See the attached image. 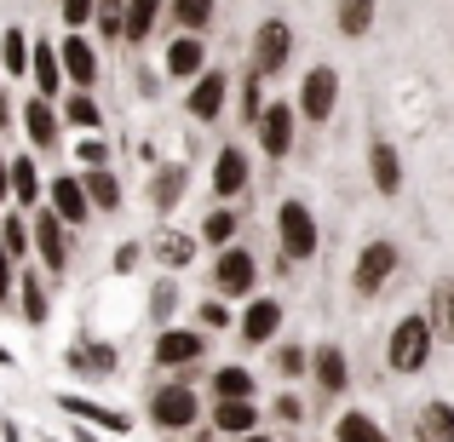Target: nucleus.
Here are the masks:
<instances>
[{
  "label": "nucleus",
  "instance_id": "nucleus-37",
  "mask_svg": "<svg viewBox=\"0 0 454 442\" xmlns=\"http://www.w3.org/2000/svg\"><path fill=\"white\" fill-rule=\"evenodd\" d=\"M333 442H391V437L374 425V414L351 408V414H340V420H333Z\"/></svg>",
  "mask_w": 454,
  "mask_h": 442
},
{
  "label": "nucleus",
  "instance_id": "nucleus-8",
  "mask_svg": "<svg viewBox=\"0 0 454 442\" xmlns=\"http://www.w3.org/2000/svg\"><path fill=\"white\" fill-rule=\"evenodd\" d=\"M254 288H259V259L242 242L219 247L213 253V293L219 299H254Z\"/></svg>",
  "mask_w": 454,
  "mask_h": 442
},
{
  "label": "nucleus",
  "instance_id": "nucleus-19",
  "mask_svg": "<svg viewBox=\"0 0 454 442\" xmlns=\"http://www.w3.org/2000/svg\"><path fill=\"white\" fill-rule=\"evenodd\" d=\"M46 207L58 213V219L69 224V230H81L87 219H98L87 201V184H81V173H52V184H46Z\"/></svg>",
  "mask_w": 454,
  "mask_h": 442
},
{
  "label": "nucleus",
  "instance_id": "nucleus-34",
  "mask_svg": "<svg viewBox=\"0 0 454 442\" xmlns=\"http://www.w3.org/2000/svg\"><path fill=\"white\" fill-rule=\"evenodd\" d=\"M167 18L184 35H207L213 18H219V0H167Z\"/></svg>",
  "mask_w": 454,
  "mask_h": 442
},
{
  "label": "nucleus",
  "instance_id": "nucleus-24",
  "mask_svg": "<svg viewBox=\"0 0 454 442\" xmlns=\"http://www.w3.org/2000/svg\"><path fill=\"white\" fill-rule=\"evenodd\" d=\"M18 316L29 328L52 322V288H46V270H18Z\"/></svg>",
  "mask_w": 454,
  "mask_h": 442
},
{
  "label": "nucleus",
  "instance_id": "nucleus-23",
  "mask_svg": "<svg viewBox=\"0 0 454 442\" xmlns=\"http://www.w3.org/2000/svg\"><path fill=\"white\" fill-rule=\"evenodd\" d=\"M29 81H35V92H41V98H64V58H58V46L52 41H29Z\"/></svg>",
  "mask_w": 454,
  "mask_h": 442
},
{
  "label": "nucleus",
  "instance_id": "nucleus-39",
  "mask_svg": "<svg viewBox=\"0 0 454 442\" xmlns=\"http://www.w3.org/2000/svg\"><path fill=\"white\" fill-rule=\"evenodd\" d=\"M420 442H454V408L449 402H426L420 408Z\"/></svg>",
  "mask_w": 454,
  "mask_h": 442
},
{
  "label": "nucleus",
  "instance_id": "nucleus-45",
  "mask_svg": "<svg viewBox=\"0 0 454 442\" xmlns=\"http://www.w3.org/2000/svg\"><path fill=\"white\" fill-rule=\"evenodd\" d=\"M145 259H150L145 236H127V242H121V247H115V253H110V270H115V276H133V270L145 265Z\"/></svg>",
  "mask_w": 454,
  "mask_h": 442
},
{
  "label": "nucleus",
  "instance_id": "nucleus-18",
  "mask_svg": "<svg viewBox=\"0 0 454 442\" xmlns=\"http://www.w3.org/2000/svg\"><path fill=\"white\" fill-rule=\"evenodd\" d=\"M58 58H64V81H69V87H81V92H92V87H98L104 58H98V46H92L81 29H69L64 41H58Z\"/></svg>",
  "mask_w": 454,
  "mask_h": 442
},
{
  "label": "nucleus",
  "instance_id": "nucleus-55",
  "mask_svg": "<svg viewBox=\"0 0 454 442\" xmlns=\"http://www.w3.org/2000/svg\"><path fill=\"white\" fill-rule=\"evenodd\" d=\"M224 442H270L265 431H247V437H224Z\"/></svg>",
  "mask_w": 454,
  "mask_h": 442
},
{
  "label": "nucleus",
  "instance_id": "nucleus-14",
  "mask_svg": "<svg viewBox=\"0 0 454 442\" xmlns=\"http://www.w3.org/2000/svg\"><path fill=\"white\" fill-rule=\"evenodd\" d=\"M254 133H259V150H265L270 161H282V155H294V133H300V110H294L288 98H270V104H265V115L254 121Z\"/></svg>",
  "mask_w": 454,
  "mask_h": 442
},
{
  "label": "nucleus",
  "instance_id": "nucleus-29",
  "mask_svg": "<svg viewBox=\"0 0 454 442\" xmlns=\"http://www.w3.org/2000/svg\"><path fill=\"white\" fill-rule=\"evenodd\" d=\"M167 18V0H127V23H121V46H145L155 35V23Z\"/></svg>",
  "mask_w": 454,
  "mask_h": 442
},
{
  "label": "nucleus",
  "instance_id": "nucleus-11",
  "mask_svg": "<svg viewBox=\"0 0 454 442\" xmlns=\"http://www.w3.org/2000/svg\"><path fill=\"white\" fill-rule=\"evenodd\" d=\"M224 104H231V75L207 64V69H201V75L184 87V115H190L196 127H213V121L224 115Z\"/></svg>",
  "mask_w": 454,
  "mask_h": 442
},
{
  "label": "nucleus",
  "instance_id": "nucleus-3",
  "mask_svg": "<svg viewBox=\"0 0 454 442\" xmlns=\"http://www.w3.org/2000/svg\"><path fill=\"white\" fill-rule=\"evenodd\" d=\"M277 247H282V259H288V265H305V259H317V247H322L317 213H310L300 196H288L277 207Z\"/></svg>",
  "mask_w": 454,
  "mask_h": 442
},
{
  "label": "nucleus",
  "instance_id": "nucleus-32",
  "mask_svg": "<svg viewBox=\"0 0 454 442\" xmlns=\"http://www.w3.org/2000/svg\"><path fill=\"white\" fill-rule=\"evenodd\" d=\"M207 391H213V402H254L259 385H254V374H247L242 362H224L219 374L207 379Z\"/></svg>",
  "mask_w": 454,
  "mask_h": 442
},
{
  "label": "nucleus",
  "instance_id": "nucleus-52",
  "mask_svg": "<svg viewBox=\"0 0 454 442\" xmlns=\"http://www.w3.org/2000/svg\"><path fill=\"white\" fill-rule=\"evenodd\" d=\"M6 201H12V184H6V150H0V213H6Z\"/></svg>",
  "mask_w": 454,
  "mask_h": 442
},
{
  "label": "nucleus",
  "instance_id": "nucleus-16",
  "mask_svg": "<svg viewBox=\"0 0 454 442\" xmlns=\"http://www.w3.org/2000/svg\"><path fill=\"white\" fill-rule=\"evenodd\" d=\"M236 333H242V345L265 351V345L282 333V299H270V293H254V299L242 305V316H236Z\"/></svg>",
  "mask_w": 454,
  "mask_h": 442
},
{
  "label": "nucleus",
  "instance_id": "nucleus-28",
  "mask_svg": "<svg viewBox=\"0 0 454 442\" xmlns=\"http://www.w3.org/2000/svg\"><path fill=\"white\" fill-rule=\"evenodd\" d=\"M201 247H213V253H219V247H231L236 236H242V213H236V201H213V213L207 219H201Z\"/></svg>",
  "mask_w": 454,
  "mask_h": 442
},
{
  "label": "nucleus",
  "instance_id": "nucleus-47",
  "mask_svg": "<svg viewBox=\"0 0 454 442\" xmlns=\"http://www.w3.org/2000/svg\"><path fill=\"white\" fill-rule=\"evenodd\" d=\"M0 310H18V259L0 247Z\"/></svg>",
  "mask_w": 454,
  "mask_h": 442
},
{
  "label": "nucleus",
  "instance_id": "nucleus-27",
  "mask_svg": "<svg viewBox=\"0 0 454 442\" xmlns=\"http://www.w3.org/2000/svg\"><path fill=\"white\" fill-rule=\"evenodd\" d=\"M368 178H374L380 196H397V190H403V155H397V144H386V138L368 144Z\"/></svg>",
  "mask_w": 454,
  "mask_h": 442
},
{
  "label": "nucleus",
  "instance_id": "nucleus-20",
  "mask_svg": "<svg viewBox=\"0 0 454 442\" xmlns=\"http://www.w3.org/2000/svg\"><path fill=\"white\" fill-rule=\"evenodd\" d=\"M201 69H207V41L178 29L173 41H167V52H161V81H178V87H190Z\"/></svg>",
  "mask_w": 454,
  "mask_h": 442
},
{
  "label": "nucleus",
  "instance_id": "nucleus-2",
  "mask_svg": "<svg viewBox=\"0 0 454 442\" xmlns=\"http://www.w3.org/2000/svg\"><path fill=\"white\" fill-rule=\"evenodd\" d=\"M432 345H437V333H432V322H426V310L403 316L397 328H391V339H386L391 374H420V368L432 362Z\"/></svg>",
  "mask_w": 454,
  "mask_h": 442
},
{
  "label": "nucleus",
  "instance_id": "nucleus-42",
  "mask_svg": "<svg viewBox=\"0 0 454 442\" xmlns=\"http://www.w3.org/2000/svg\"><path fill=\"white\" fill-rule=\"evenodd\" d=\"M92 23H98V41H104V46H121L127 0H98V12H92Z\"/></svg>",
  "mask_w": 454,
  "mask_h": 442
},
{
  "label": "nucleus",
  "instance_id": "nucleus-25",
  "mask_svg": "<svg viewBox=\"0 0 454 442\" xmlns=\"http://www.w3.org/2000/svg\"><path fill=\"white\" fill-rule=\"evenodd\" d=\"M310 379L322 385V397H340V391L351 385V356H345L340 345H317V351H310Z\"/></svg>",
  "mask_w": 454,
  "mask_h": 442
},
{
  "label": "nucleus",
  "instance_id": "nucleus-41",
  "mask_svg": "<svg viewBox=\"0 0 454 442\" xmlns=\"http://www.w3.org/2000/svg\"><path fill=\"white\" fill-rule=\"evenodd\" d=\"M265 104H270V98H265V75H259V69H247V75H242V104H236V115L254 127L259 115H265Z\"/></svg>",
  "mask_w": 454,
  "mask_h": 442
},
{
  "label": "nucleus",
  "instance_id": "nucleus-51",
  "mask_svg": "<svg viewBox=\"0 0 454 442\" xmlns=\"http://www.w3.org/2000/svg\"><path fill=\"white\" fill-rule=\"evenodd\" d=\"M12 127H18V110H12V98L0 92V133H12Z\"/></svg>",
  "mask_w": 454,
  "mask_h": 442
},
{
  "label": "nucleus",
  "instance_id": "nucleus-10",
  "mask_svg": "<svg viewBox=\"0 0 454 442\" xmlns=\"http://www.w3.org/2000/svg\"><path fill=\"white\" fill-rule=\"evenodd\" d=\"M58 414H69V420L92 425V431H104V437H133V414L110 408V402H98V397H81V391H58Z\"/></svg>",
  "mask_w": 454,
  "mask_h": 442
},
{
  "label": "nucleus",
  "instance_id": "nucleus-17",
  "mask_svg": "<svg viewBox=\"0 0 454 442\" xmlns=\"http://www.w3.org/2000/svg\"><path fill=\"white\" fill-rule=\"evenodd\" d=\"M145 196H150V213H155V219H167V213L190 196V161H155Z\"/></svg>",
  "mask_w": 454,
  "mask_h": 442
},
{
  "label": "nucleus",
  "instance_id": "nucleus-35",
  "mask_svg": "<svg viewBox=\"0 0 454 442\" xmlns=\"http://www.w3.org/2000/svg\"><path fill=\"white\" fill-rule=\"evenodd\" d=\"M184 305V293H178V282H173V270H167L161 282H150V299H145V316H150V328H167L173 322V310Z\"/></svg>",
  "mask_w": 454,
  "mask_h": 442
},
{
  "label": "nucleus",
  "instance_id": "nucleus-48",
  "mask_svg": "<svg viewBox=\"0 0 454 442\" xmlns=\"http://www.w3.org/2000/svg\"><path fill=\"white\" fill-rule=\"evenodd\" d=\"M92 12H98V0H58V18H64V29H87Z\"/></svg>",
  "mask_w": 454,
  "mask_h": 442
},
{
  "label": "nucleus",
  "instance_id": "nucleus-43",
  "mask_svg": "<svg viewBox=\"0 0 454 442\" xmlns=\"http://www.w3.org/2000/svg\"><path fill=\"white\" fill-rule=\"evenodd\" d=\"M196 328H201V333H224V328H236L231 299H219V293H213V299H201V305H196Z\"/></svg>",
  "mask_w": 454,
  "mask_h": 442
},
{
  "label": "nucleus",
  "instance_id": "nucleus-15",
  "mask_svg": "<svg viewBox=\"0 0 454 442\" xmlns=\"http://www.w3.org/2000/svg\"><path fill=\"white\" fill-rule=\"evenodd\" d=\"M247 184H254V155L242 144H219V155H213V201L247 196Z\"/></svg>",
  "mask_w": 454,
  "mask_h": 442
},
{
  "label": "nucleus",
  "instance_id": "nucleus-54",
  "mask_svg": "<svg viewBox=\"0 0 454 442\" xmlns=\"http://www.w3.org/2000/svg\"><path fill=\"white\" fill-rule=\"evenodd\" d=\"M0 368H6V374L18 368V351H12V345H0Z\"/></svg>",
  "mask_w": 454,
  "mask_h": 442
},
{
  "label": "nucleus",
  "instance_id": "nucleus-26",
  "mask_svg": "<svg viewBox=\"0 0 454 442\" xmlns=\"http://www.w3.org/2000/svg\"><path fill=\"white\" fill-rule=\"evenodd\" d=\"M81 184H87L92 213H104V219L127 207V190H121V178H115V167H87V173H81Z\"/></svg>",
  "mask_w": 454,
  "mask_h": 442
},
{
  "label": "nucleus",
  "instance_id": "nucleus-9",
  "mask_svg": "<svg viewBox=\"0 0 454 442\" xmlns=\"http://www.w3.org/2000/svg\"><path fill=\"white\" fill-rule=\"evenodd\" d=\"M333 104H340V69H333V64H317V69H305L300 92H294V110H300V121L322 127V121L333 115Z\"/></svg>",
  "mask_w": 454,
  "mask_h": 442
},
{
  "label": "nucleus",
  "instance_id": "nucleus-6",
  "mask_svg": "<svg viewBox=\"0 0 454 442\" xmlns=\"http://www.w3.org/2000/svg\"><path fill=\"white\" fill-rule=\"evenodd\" d=\"M288 64H294V23L288 18H265L254 29V46H247V69H259L265 81H277Z\"/></svg>",
  "mask_w": 454,
  "mask_h": 442
},
{
  "label": "nucleus",
  "instance_id": "nucleus-49",
  "mask_svg": "<svg viewBox=\"0 0 454 442\" xmlns=\"http://www.w3.org/2000/svg\"><path fill=\"white\" fill-rule=\"evenodd\" d=\"M270 414H277V420H282V425H300V420H305V402H300V397H294V391H282V397H277V402H270Z\"/></svg>",
  "mask_w": 454,
  "mask_h": 442
},
{
  "label": "nucleus",
  "instance_id": "nucleus-40",
  "mask_svg": "<svg viewBox=\"0 0 454 442\" xmlns=\"http://www.w3.org/2000/svg\"><path fill=\"white\" fill-rule=\"evenodd\" d=\"M0 247H6L18 265L35 253V242H29V219H23V213H6V219H0Z\"/></svg>",
  "mask_w": 454,
  "mask_h": 442
},
{
  "label": "nucleus",
  "instance_id": "nucleus-31",
  "mask_svg": "<svg viewBox=\"0 0 454 442\" xmlns=\"http://www.w3.org/2000/svg\"><path fill=\"white\" fill-rule=\"evenodd\" d=\"M58 115H64V127H81V133H104V104L92 98V92H69V98H58Z\"/></svg>",
  "mask_w": 454,
  "mask_h": 442
},
{
  "label": "nucleus",
  "instance_id": "nucleus-44",
  "mask_svg": "<svg viewBox=\"0 0 454 442\" xmlns=\"http://www.w3.org/2000/svg\"><path fill=\"white\" fill-rule=\"evenodd\" d=\"M270 368H277L282 379H305L310 374V351L305 345H277V351H270Z\"/></svg>",
  "mask_w": 454,
  "mask_h": 442
},
{
  "label": "nucleus",
  "instance_id": "nucleus-4",
  "mask_svg": "<svg viewBox=\"0 0 454 442\" xmlns=\"http://www.w3.org/2000/svg\"><path fill=\"white\" fill-rule=\"evenodd\" d=\"M69 236H75V230H69V224L58 219V213L46 207V201L29 213V242H35V259H41V270H46L52 282L69 270V253H75V242H69Z\"/></svg>",
  "mask_w": 454,
  "mask_h": 442
},
{
  "label": "nucleus",
  "instance_id": "nucleus-38",
  "mask_svg": "<svg viewBox=\"0 0 454 442\" xmlns=\"http://www.w3.org/2000/svg\"><path fill=\"white\" fill-rule=\"evenodd\" d=\"M0 69L6 75H29V35L18 23H6V35H0Z\"/></svg>",
  "mask_w": 454,
  "mask_h": 442
},
{
  "label": "nucleus",
  "instance_id": "nucleus-53",
  "mask_svg": "<svg viewBox=\"0 0 454 442\" xmlns=\"http://www.w3.org/2000/svg\"><path fill=\"white\" fill-rule=\"evenodd\" d=\"M0 442H23V431H18V420H0Z\"/></svg>",
  "mask_w": 454,
  "mask_h": 442
},
{
  "label": "nucleus",
  "instance_id": "nucleus-46",
  "mask_svg": "<svg viewBox=\"0 0 454 442\" xmlns=\"http://www.w3.org/2000/svg\"><path fill=\"white\" fill-rule=\"evenodd\" d=\"M69 155L81 161V173H87V167H110V144H104V133H81V144Z\"/></svg>",
  "mask_w": 454,
  "mask_h": 442
},
{
  "label": "nucleus",
  "instance_id": "nucleus-50",
  "mask_svg": "<svg viewBox=\"0 0 454 442\" xmlns=\"http://www.w3.org/2000/svg\"><path fill=\"white\" fill-rule=\"evenodd\" d=\"M173 442H224L213 425H196V431H184V437H173Z\"/></svg>",
  "mask_w": 454,
  "mask_h": 442
},
{
  "label": "nucleus",
  "instance_id": "nucleus-7",
  "mask_svg": "<svg viewBox=\"0 0 454 442\" xmlns=\"http://www.w3.org/2000/svg\"><path fill=\"white\" fill-rule=\"evenodd\" d=\"M64 368L75 379H92V385H104V379L121 374V351H115L110 339H98V333H75L64 351Z\"/></svg>",
  "mask_w": 454,
  "mask_h": 442
},
{
  "label": "nucleus",
  "instance_id": "nucleus-1",
  "mask_svg": "<svg viewBox=\"0 0 454 442\" xmlns=\"http://www.w3.org/2000/svg\"><path fill=\"white\" fill-rule=\"evenodd\" d=\"M196 385H201V362L184 368V374H173V379H161V385H150L145 420H150L161 437L196 431V425H201V391H196Z\"/></svg>",
  "mask_w": 454,
  "mask_h": 442
},
{
  "label": "nucleus",
  "instance_id": "nucleus-30",
  "mask_svg": "<svg viewBox=\"0 0 454 442\" xmlns=\"http://www.w3.org/2000/svg\"><path fill=\"white\" fill-rule=\"evenodd\" d=\"M207 425L219 437H247V431H259V408H254V402H213Z\"/></svg>",
  "mask_w": 454,
  "mask_h": 442
},
{
  "label": "nucleus",
  "instance_id": "nucleus-33",
  "mask_svg": "<svg viewBox=\"0 0 454 442\" xmlns=\"http://www.w3.org/2000/svg\"><path fill=\"white\" fill-rule=\"evenodd\" d=\"M426 322L443 345H454V276L432 282V299H426Z\"/></svg>",
  "mask_w": 454,
  "mask_h": 442
},
{
  "label": "nucleus",
  "instance_id": "nucleus-13",
  "mask_svg": "<svg viewBox=\"0 0 454 442\" xmlns=\"http://www.w3.org/2000/svg\"><path fill=\"white\" fill-rule=\"evenodd\" d=\"M397 265H403V253H397V242H386V236H374V242L356 253V265H351V288L363 293V299H374L380 288H386L391 276H397Z\"/></svg>",
  "mask_w": 454,
  "mask_h": 442
},
{
  "label": "nucleus",
  "instance_id": "nucleus-5",
  "mask_svg": "<svg viewBox=\"0 0 454 442\" xmlns=\"http://www.w3.org/2000/svg\"><path fill=\"white\" fill-rule=\"evenodd\" d=\"M201 356H207V333L201 328H155V345H150V368L155 374H184V368H196Z\"/></svg>",
  "mask_w": 454,
  "mask_h": 442
},
{
  "label": "nucleus",
  "instance_id": "nucleus-12",
  "mask_svg": "<svg viewBox=\"0 0 454 442\" xmlns=\"http://www.w3.org/2000/svg\"><path fill=\"white\" fill-rule=\"evenodd\" d=\"M18 127H23V138H29V150H41V155L64 150V115H58V104L41 98V92L18 104Z\"/></svg>",
  "mask_w": 454,
  "mask_h": 442
},
{
  "label": "nucleus",
  "instance_id": "nucleus-21",
  "mask_svg": "<svg viewBox=\"0 0 454 442\" xmlns=\"http://www.w3.org/2000/svg\"><path fill=\"white\" fill-rule=\"evenodd\" d=\"M145 247H150V259L161 270H190L196 265V253H201V236H190V230H178V224H161L155 236H145Z\"/></svg>",
  "mask_w": 454,
  "mask_h": 442
},
{
  "label": "nucleus",
  "instance_id": "nucleus-56",
  "mask_svg": "<svg viewBox=\"0 0 454 442\" xmlns=\"http://www.w3.org/2000/svg\"><path fill=\"white\" fill-rule=\"evenodd\" d=\"M41 442H64V437H41Z\"/></svg>",
  "mask_w": 454,
  "mask_h": 442
},
{
  "label": "nucleus",
  "instance_id": "nucleus-36",
  "mask_svg": "<svg viewBox=\"0 0 454 442\" xmlns=\"http://www.w3.org/2000/svg\"><path fill=\"white\" fill-rule=\"evenodd\" d=\"M374 12H380V0H340V6H333V23H340L345 41H363V35L374 29Z\"/></svg>",
  "mask_w": 454,
  "mask_h": 442
},
{
  "label": "nucleus",
  "instance_id": "nucleus-22",
  "mask_svg": "<svg viewBox=\"0 0 454 442\" xmlns=\"http://www.w3.org/2000/svg\"><path fill=\"white\" fill-rule=\"evenodd\" d=\"M6 184H12V207L18 213H35L46 201L41 161H35V155H6Z\"/></svg>",
  "mask_w": 454,
  "mask_h": 442
}]
</instances>
